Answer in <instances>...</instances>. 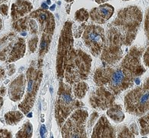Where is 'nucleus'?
<instances>
[{
	"instance_id": "obj_1",
	"label": "nucleus",
	"mask_w": 149,
	"mask_h": 138,
	"mask_svg": "<svg viewBox=\"0 0 149 138\" xmlns=\"http://www.w3.org/2000/svg\"><path fill=\"white\" fill-rule=\"evenodd\" d=\"M142 53L143 49L133 47L118 67L104 66L98 68L94 74L95 84L105 87L115 95L133 86L135 78L145 72L141 62Z\"/></svg>"
},
{
	"instance_id": "obj_2",
	"label": "nucleus",
	"mask_w": 149,
	"mask_h": 138,
	"mask_svg": "<svg viewBox=\"0 0 149 138\" xmlns=\"http://www.w3.org/2000/svg\"><path fill=\"white\" fill-rule=\"evenodd\" d=\"M143 14L139 7L128 6L118 12L110 26L115 27L121 34L125 46L130 45L136 35L142 21Z\"/></svg>"
},
{
	"instance_id": "obj_3",
	"label": "nucleus",
	"mask_w": 149,
	"mask_h": 138,
	"mask_svg": "<svg viewBox=\"0 0 149 138\" xmlns=\"http://www.w3.org/2000/svg\"><path fill=\"white\" fill-rule=\"evenodd\" d=\"M92 58L80 49H73L68 56L64 77L66 83L73 85L87 78L91 71Z\"/></svg>"
},
{
	"instance_id": "obj_4",
	"label": "nucleus",
	"mask_w": 149,
	"mask_h": 138,
	"mask_svg": "<svg viewBox=\"0 0 149 138\" xmlns=\"http://www.w3.org/2000/svg\"><path fill=\"white\" fill-rule=\"evenodd\" d=\"M70 85L60 81L57 101L56 104V119L58 125L62 127L69 115L74 110L82 106L81 102L75 99Z\"/></svg>"
},
{
	"instance_id": "obj_5",
	"label": "nucleus",
	"mask_w": 149,
	"mask_h": 138,
	"mask_svg": "<svg viewBox=\"0 0 149 138\" xmlns=\"http://www.w3.org/2000/svg\"><path fill=\"white\" fill-rule=\"evenodd\" d=\"M124 39L115 27L110 26L106 34L105 44L102 51L101 60L104 66H113L123 58Z\"/></svg>"
},
{
	"instance_id": "obj_6",
	"label": "nucleus",
	"mask_w": 149,
	"mask_h": 138,
	"mask_svg": "<svg viewBox=\"0 0 149 138\" xmlns=\"http://www.w3.org/2000/svg\"><path fill=\"white\" fill-rule=\"evenodd\" d=\"M73 43L74 38L72 35V22L67 21L62 28L58 46L56 70L58 78H62L64 76V71L68 56L73 49Z\"/></svg>"
},
{
	"instance_id": "obj_7",
	"label": "nucleus",
	"mask_w": 149,
	"mask_h": 138,
	"mask_svg": "<svg viewBox=\"0 0 149 138\" xmlns=\"http://www.w3.org/2000/svg\"><path fill=\"white\" fill-rule=\"evenodd\" d=\"M26 40L10 33L0 40V60L14 62L26 53Z\"/></svg>"
},
{
	"instance_id": "obj_8",
	"label": "nucleus",
	"mask_w": 149,
	"mask_h": 138,
	"mask_svg": "<svg viewBox=\"0 0 149 138\" xmlns=\"http://www.w3.org/2000/svg\"><path fill=\"white\" fill-rule=\"evenodd\" d=\"M42 76V71L40 68L31 66L27 70V92L24 100L19 104V108L25 114H28L34 105Z\"/></svg>"
},
{
	"instance_id": "obj_9",
	"label": "nucleus",
	"mask_w": 149,
	"mask_h": 138,
	"mask_svg": "<svg viewBox=\"0 0 149 138\" xmlns=\"http://www.w3.org/2000/svg\"><path fill=\"white\" fill-rule=\"evenodd\" d=\"M125 107L128 113L142 115L149 111V90L141 87H136L125 97Z\"/></svg>"
},
{
	"instance_id": "obj_10",
	"label": "nucleus",
	"mask_w": 149,
	"mask_h": 138,
	"mask_svg": "<svg viewBox=\"0 0 149 138\" xmlns=\"http://www.w3.org/2000/svg\"><path fill=\"white\" fill-rule=\"evenodd\" d=\"M88 112L85 110L73 111L65 121L62 128V137H87L85 131Z\"/></svg>"
},
{
	"instance_id": "obj_11",
	"label": "nucleus",
	"mask_w": 149,
	"mask_h": 138,
	"mask_svg": "<svg viewBox=\"0 0 149 138\" xmlns=\"http://www.w3.org/2000/svg\"><path fill=\"white\" fill-rule=\"evenodd\" d=\"M84 42L94 56H98L102 51L105 44V33L102 26L88 25L85 27L82 35Z\"/></svg>"
},
{
	"instance_id": "obj_12",
	"label": "nucleus",
	"mask_w": 149,
	"mask_h": 138,
	"mask_svg": "<svg viewBox=\"0 0 149 138\" xmlns=\"http://www.w3.org/2000/svg\"><path fill=\"white\" fill-rule=\"evenodd\" d=\"M90 104L93 108L106 110L115 101V94L104 86H99L90 96Z\"/></svg>"
},
{
	"instance_id": "obj_13",
	"label": "nucleus",
	"mask_w": 149,
	"mask_h": 138,
	"mask_svg": "<svg viewBox=\"0 0 149 138\" xmlns=\"http://www.w3.org/2000/svg\"><path fill=\"white\" fill-rule=\"evenodd\" d=\"M29 17L37 21L42 35L52 36L56 23L53 15L50 12L46 9H38L30 13Z\"/></svg>"
},
{
	"instance_id": "obj_14",
	"label": "nucleus",
	"mask_w": 149,
	"mask_h": 138,
	"mask_svg": "<svg viewBox=\"0 0 149 138\" xmlns=\"http://www.w3.org/2000/svg\"><path fill=\"white\" fill-rule=\"evenodd\" d=\"M115 129L110 124L105 116H102L98 120L97 123L93 128L92 137V138H105L115 137Z\"/></svg>"
},
{
	"instance_id": "obj_15",
	"label": "nucleus",
	"mask_w": 149,
	"mask_h": 138,
	"mask_svg": "<svg viewBox=\"0 0 149 138\" xmlns=\"http://www.w3.org/2000/svg\"><path fill=\"white\" fill-rule=\"evenodd\" d=\"M27 79L25 74H22L11 83L9 89V98L13 101L21 100L25 93Z\"/></svg>"
},
{
	"instance_id": "obj_16",
	"label": "nucleus",
	"mask_w": 149,
	"mask_h": 138,
	"mask_svg": "<svg viewBox=\"0 0 149 138\" xmlns=\"http://www.w3.org/2000/svg\"><path fill=\"white\" fill-rule=\"evenodd\" d=\"M114 10V7L111 5H102L100 6L92 9L89 15L92 21L95 23L103 24L112 16Z\"/></svg>"
},
{
	"instance_id": "obj_17",
	"label": "nucleus",
	"mask_w": 149,
	"mask_h": 138,
	"mask_svg": "<svg viewBox=\"0 0 149 138\" xmlns=\"http://www.w3.org/2000/svg\"><path fill=\"white\" fill-rule=\"evenodd\" d=\"M32 3L28 0H16L12 5V12L11 15L13 20H17L19 19L24 17L32 11Z\"/></svg>"
},
{
	"instance_id": "obj_18",
	"label": "nucleus",
	"mask_w": 149,
	"mask_h": 138,
	"mask_svg": "<svg viewBox=\"0 0 149 138\" xmlns=\"http://www.w3.org/2000/svg\"><path fill=\"white\" fill-rule=\"evenodd\" d=\"M107 115L116 123H120L125 119V114L122 111V108L118 104H112L107 111Z\"/></svg>"
},
{
	"instance_id": "obj_19",
	"label": "nucleus",
	"mask_w": 149,
	"mask_h": 138,
	"mask_svg": "<svg viewBox=\"0 0 149 138\" xmlns=\"http://www.w3.org/2000/svg\"><path fill=\"white\" fill-rule=\"evenodd\" d=\"M13 29L19 32L30 30V17H24L15 20L13 24Z\"/></svg>"
},
{
	"instance_id": "obj_20",
	"label": "nucleus",
	"mask_w": 149,
	"mask_h": 138,
	"mask_svg": "<svg viewBox=\"0 0 149 138\" xmlns=\"http://www.w3.org/2000/svg\"><path fill=\"white\" fill-rule=\"evenodd\" d=\"M23 114L20 111H9L5 114L4 117L7 124L15 125L23 118Z\"/></svg>"
},
{
	"instance_id": "obj_21",
	"label": "nucleus",
	"mask_w": 149,
	"mask_h": 138,
	"mask_svg": "<svg viewBox=\"0 0 149 138\" xmlns=\"http://www.w3.org/2000/svg\"><path fill=\"white\" fill-rule=\"evenodd\" d=\"M88 88V85L85 81H81L75 83L73 87V94L78 99H81L85 96Z\"/></svg>"
},
{
	"instance_id": "obj_22",
	"label": "nucleus",
	"mask_w": 149,
	"mask_h": 138,
	"mask_svg": "<svg viewBox=\"0 0 149 138\" xmlns=\"http://www.w3.org/2000/svg\"><path fill=\"white\" fill-rule=\"evenodd\" d=\"M139 134L136 124L133 123L130 128L124 127L118 134V137H134Z\"/></svg>"
},
{
	"instance_id": "obj_23",
	"label": "nucleus",
	"mask_w": 149,
	"mask_h": 138,
	"mask_svg": "<svg viewBox=\"0 0 149 138\" xmlns=\"http://www.w3.org/2000/svg\"><path fill=\"white\" fill-rule=\"evenodd\" d=\"M52 36L42 35V39H41L40 49H39V55L43 56L48 52L49 51V45L51 43Z\"/></svg>"
},
{
	"instance_id": "obj_24",
	"label": "nucleus",
	"mask_w": 149,
	"mask_h": 138,
	"mask_svg": "<svg viewBox=\"0 0 149 138\" xmlns=\"http://www.w3.org/2000/svg\"><path fill=\"white\" fill-rule=\"evenodd\" d=\"M32 125L30 122L24 123L21 130L16 134V137H32Z\"/></svg>"
},
{
	"instance_id": "obj_25",
	"label": "nucleus",
	"mask_w": 149,
	"mask_h": 138,
	"mask_svg": "<svg viewBox=\"0 0 149 138\" xmlns=\"http://www.w3.org/2000/svg\"><path fill=\"white\" fill-rule=\"evenodd\" d=\"M139 124L141 127V135L149 134V114L141 117L139 119Z\"/></svg>"
},
{
	"instance_id": "obj_26",
	"label": "nucleus",
	"mask_w": 149,
	"mask_h": 138,
	"mask_svg": "<svg viewBox=\"0 0 149 138\" xmlns=\"http://www.w3.org/2000/svg\"><path fill=\"white\" fill-rule=\"evenodd\" d=\"M88 17H89V14L85 9H79V10L75 12V15H74L75 20L80 23H84L85 21H87Z\"/></svg>"
},
{
	"instance_id": "obj_27",
	"label": "nucleus",
	"mask_w": 149,
	"mask_h": 138,
	"mask_svg": "<svg viewBox=\"0 0 149 138\" xmlns=\"http://www.w3.org/2000/svg\"><path fill=\"white\" fill-rule=\"evenodd\" d=\"M38 38L37 36H35L29 40V50L31 52H35L36 51L37 46H38Z\"/></svg>"
},
{
	"instance_id": "obj_28",
	"label": "nucleus",
	"mask_w": 149,
	"mask_h": 138,
	"mask_svg": "<svg viewBox=\"0 0 149 138\" xmlns=\"http://www.w3.org/2000/svg\"><path fill=\"white\" fill-rule=\"evenodd\" d=\"M145 32L148 40L149 41V9L147 10L145 20Z\"/></svg>"
},
{
	"instance_id": "obj_29",
	"label": "nucleus",
	"mask_w": 149,
	"mask_h": 138,
	"mask_svg": "<svg viewBox=\"0 0 149 138\" xmlns=\"http://www.w3.org/2000/svg\"><path fill=\"white\" fill-rule=\"evenodd\" d=\"M143 62L145 66L149 68V47H148V49L145 50L143 55Z\"/></svg>"
},
{
	"instance_id": "obj_30",
	"label": "nucleus",
	"mask_w": 149,
	"mask_h": 138,
	"mask_svg": "<svg viewBox=\"0 0 149 138\" xmlns=\"http://www.w3.org/2000/svg\"><path fill=\"white\" fill-rule=\"evenodd\" d=\"M0 137H12V134L7 130L0 129Z\"/></svg>"
},
{
	"instance_id": "obj_31",
	"label": "nucleus",
	"mask_w": 149,
	"mask_h": 138,
	"mask_svg": "<svg viewBox=\"0 0 149 138\" xmlns=\"http://www.w3.org/2000/svg\"><path fill=\"white\" fill-rule=\"evenodd\" d=\"M0 13L4 16L8 15V6L6 4H2L0 6Z\"/></svg>"
},
{
	"instance_id": "obj_32",
	"label": "nucleus",
	"mask_w": 149,
	"mask_h": 138,
	"mask_svg": "<svg viewBox=\"0 0 149 138\" xmlns=\"http://www.w3.org/2000/svg\"><path fill=\"white\" fill-rule=\"evenodd\" d=\"M142 87L146 88V89L149 90V78H148L145 80V81L144 82V84H143Z\"/></svg>"
},
{
	"instance_id": "obj_33",
	"label": "nucleus",
	"mask_w": 149,
	"mask_h": 138,
	"mask_svg": "<svg viewBox=\"0 0 149 138\" xmlns=\"http://www.w3.org/2000/svg\"><path fill=\"white\" fill-rule=\"evenodd\" d=\"M5 77V71L3 68H0V81H2V79Z\"/></svg>"
},
{
	"instance_id": "obj_34",
	"label": "nucleus",
	"mask_w": 149,
	"mask_h": 138,
	"mask_svg": "<svg viewBox=\"0 0 149 138\" xmlns=\"http://www.w3.org/2000/svg\"><path fill=\"white\" fill-rule=\"evenodd\" d=\"M5 94H6V87L4 86H2L0 88V95L1 96H4Z\"/></svg>"
},
{
	"instance_id": "obj_35",
	"label": "nucleus",
	"mask_w": 149,
	"mask_h": 138,
	"mask_svg": "<svg viewBox=\"0 0 149 138\" xmlns=\"http://www.w3.org/2000/svg\"><path fill=\"white\" fill-rule=\"evenodd\" d=\"M98 4H102V3H104V2H105L106 1H108V0H95Z\"/></svg>"
},
{
	"instance_id": "obj_36",
	"label": "nucleus",
	"mask_w": 149,
	"mask_h": 138,
	"mask_svg": "<svg viewBox=\"0 0 149 138\" xmlns=\"http://www.w3.org/2000/svg\"><path fill=\"white\" fill-rule=\"evenodd\" d=\"M2 104H3V98H2V96L0 95V110L2 108Z\"/></svg>"
},
{
	"instance_id": "obj_37",
	"label": "nucleus",
	"mask_w": 149,
	"mask_h": 138,
	"mask_svg": "<svg viewBox=\"0 0 149 138\" xmlns=\"http://www.w3.org/2000/svg\"><path fill=\"white\" fill-rule=\"evenodd\" d=\"M43 132H44V133L45 132V126H42V129H41V134H42V137H43Z\"/></svg>"
},
{
	"instance_id": "obj_38",
	"label": "nucleus",
	"mask_w": 149,
	"mask_h": 138,
	"mask_svg": "<svg viewBox=\"0 0 149 138\" xmlns=\"http://www.w3.org/2000/svg\"><path fill=\"white\" fill-rule=\"evenodd\" d=\"M2 19H1V17H0V29L2 28Z\"/></svg>"
},
{
	"instance_id": "obj_39",
	"label": "nucleus",
	"mask_w": 149,
	"mask_h": 138,
	"mask_svg": "<svg viewBox=\"0 0 149 138\" xmlns=\"http://www.w3.org/2000/svg\"><path fill=\"white\" fill-rule=\"evenodd\" d=\"M6 1H8V0H0V6H1L3 2H6Z\"/></svg>"
},
{
	"instance_id": "obj_40",
	"label": "nucleus",
	"mask_w": 149,
	"mask_h": 138,
	"mask_svg": "<svg viewBox=\"0 0 149 138\" xmlns=\"http://www.w3.org/2000/svg\"><path fill=\"white\" fill-rule=\"evenodd\" d=\"M65 1L67 2H72V1H74V0H65Z\"/></svg>"
},
{
	"instance_id": "obj_41",
	"label": "nucleus",
	"mask_w": 149,
	"mask_h": 138,
	"mask_svg": "<svg viewBox=\"0 0 149 138\" xmlns=\"http://www.w3.org/2000/svg\"><path fill=\"white\" fill-rule=\"evenodd\" d=\"M124 1H129V0H124Z\"/></svg>"
}]
</instances>
